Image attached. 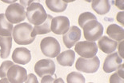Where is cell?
<instances>
[{
    "label": "cell",
    "instance_id": "obj_23",
    "mask_svg": "<svg viewBox=\"0 0 124 83\" xmlns=\"http://www.w3.org/2000/svg\"><path fill=\"white\" fill-rule=\"evenodd\" d=\"M91 20H97L95 15H94L91 12H84L82 13L78 17V25L83 28L86 23Z\"/></svg>",
    "mask_w": 124,
    "mask_h": 83
},
{
    "label": "cell",
    "instance_id": "obj_20",
    "mask_svg": "<svg viewBox=\"0 0 124 83\" xmlns=\"http://www.w3.org/2000/svg\"><path fill=\"white\" fill-rule=\"evenodd\" d=\"M13 24L7 19L5 14H0V36L10 37L12 35Z\"/></svg>",
    "mask_w": 124,
    "mask_h": 83
},
{
    "label": "cell",
    "instance_id": "obj_26",
    "mask_svg": "<svg viewBox=\"0 0 124 83\" xmlns=\"http://www.w3.org/2000/svg\"><path fill=\"white\" fill-rule=\"evenodd\" d=\"M55 79H56L55 77H51V75H46L42 77L40 83H54Z\"/></svg>",
    "mask_w": 124,
    "mask_h": 83
},
{
    "label": "cell",
    "instance_id": "obj_27",
    "mask_svg": "<svg viewBox=\"0 0 124 83\" xmlns=\"http://www.w3.org/2000/svg\"><path fill=\"white\" fill-rule=\"evenodd\" d=\"M25 83H39L37 77L34 74H30L27 75V78L26 80Z\"/></svg>",
    "mask_w": 124,
    "mask_h": 83
},
{
    "label": "cell",
    "instance_id": "obj_33",
    "mask_svg": "<svg viewBox=\"0 0 124 83\" xmlns=\"http://www.w3.org/2000/svg\"><path fill=\"white\" fill-rule=\"evenodd\" d=\"M54 83H64V81H63L62 78H61V77H59V78H56L54 80Z\"/></svg>",
    "mask_w": 124,
    "mask_h": 83
},
{
    "label": "cell",
    "instance_id": "obj_5",
    "mask_svg": "<svg viewBox=\"0 0 124 83\" xmlns=\"http://www.w3.org/2000/svg\"><path fill=\"white\" fill-rule=\"evenodd\" d=\"M5 16L11 24H17L23 22L26 19L27 13H26L25 8L22 5L15 2V3L10 4L7 7Z\"/></svg>",
    "mask_w": 124,
    "mask_h": 83
},
{
    "label": "cell",
    "instance_id": "obj_21",
    "mask_svg": "<svg viewBox=\"0 0 124 83\" xmlns=\"http://www.w3.org/2000/svg\"><path fill=\"white\" fill-rule=\"evenodd\" d=\"M46 5L49 10L54 12H63L67 9V3L62 0H46Z\"/></svg>",
    "mask_w": 124,
    "mask_h": 83
},
{
    "label": "cell",
    "instance_id": "obj_16",
    "mask_svg": "<svg viewBox=\"0 0 124 83\" xmlns=\"http://www.w3.org/2000/svg\"><path fill=\"white\" fill-rule=\"evenodd\" d=\"M75 54L72 50H68L62 52L57 56V62L60 66H71L75 62Z\"/></svg>",
    "mask_w": 124,
    "mask_h": 83
},
{
    "label": "cell",
    "instance_id": "obj_17",
    "mask_svg": "<svg viewBox=\"0 0 124 83\" xmlns=\"http://www.w3.org/2000/svg\"><path fill=\"white\" fill-rule=\"evenodd\" d=\"M107 34L112 40L116 42L123 41L124 38V30L123 27L116 24H111L107 27Z\"/></svg>",
    "mask_w": 124,
    "mask_h": 83
},
{
    "label": "cell",
    "instance_id": "obj_15",
    "mask_svg": "<svg viewBox=\"0 0 124 83\" xmlns=\"http://www.w3.org/2000/svg\"><path fill=\"white\" fill-rule=\"evenodd\" d=\"M52 19H53V17L50 14H47L46 19L43 24L35 26V27L32 30V32L31 34V37L35 38V36L39 35H45V34H48L51 32V24Z\"/></svg>",
    "mask_w": 124,
    "mask_h": 83
},
{
    "label": "cell",
    "instance_id": "obj_18",
    "mask_svg": "<svg viewBox=\"0 0 124 83\" xmlns=\"http://www.w3.org/2000/svg\"><path fill=\"white\" fill-rule=\"evenodd\" d=\"M0 57L1 58H8L12 47V37H2L0 36Z\"/></svg>",
    "mask_w": 124,
    "mask_h": 83
},
{
    "label": "cell",
    "instance_id": "obj_19",
    "mask_svg": "<svg viewBox=\"0 0 124 83\" xmlns=\"http://www.w3.org/2000/svg\"><path fill=\"white\" fill-rule=\"evenodd\" d=\"M91 7L97 14H106L110 10V4L108 0H94L91 2Z\"/></svg>",
    "mask_w": 124,
    "mask_h": 83
},
{
    "label": "cell",
    "instance_id": "obj_4",
    "mask_svg": "<svg viewBox=\"0 0 124 83\" xmlns=\"http://www.w3.org/2000/svg\"><path fill=\"white\" fill-rule=\"evenodd\" d=\"M42 53L47 58H56L60 54V44L56 38L53 37H46L42 39L40 42Z\"/></svg>",
    "mask_w": 124,
    "mask_h": 83
},
{
    "label": "cell",
    "instance_id": "obj_7",
    "mask_svg": "<svg viewBox=\"0 0 124 83\" xmlns=\"http://www.w3.org/2000/svg\"><path fill=\"white\" fill-rule=\"evenodd\" d=\"M75 51L82 58H91L96 56L98 53V46L93 42H79L75 44Z\"/></svg>",
    "mask_w": 124,
    "mask_h": 83
},
{
    "label": "cell",
    "instance_id": "obj_34",
    "mask_svg": "<svg viewBox=\"0 0 124 83\" xmlns=\"http://www.w3.org/2000/svg\"><path fill=\"white\" fill-rule=\"evenodd\" d=\"M0 83H10L8 79H7V77H4V78H2L0 80Z\"/></svg>",
    "mask_w": 124,
    "mask_h": 83
},
{
    "label": "cell",
    "instance_id": "obj_9",
    "mask_svg": "<svg viewBox=\"0 0 124 83\" xmlns=\"http://www.w3.org/2000/svg\"><path fill=\"white\" fill-rule=\"evenodd\" d=\"M7 77L10 83H24L27 78V69L18 65H14L9 69Z\"/></svg>",
    "mask_w": 124,
    "mask_h": 83
},
{
    "label": "cell",
    "instance_id": "obj_30",
    "mask_svg": "<svg viewBox=\"0 0 124 83\" xmlns=\"http://www.w3.org/2000/svg\"><path fill=\"white\" fill-rule=\"evenodd\" d=\"M114 4L118 7V9L123 10V9H124V5H123V0H118V1H115L114 2Z\"/></svg>",
    "mask_w": 124,
    "mask_h": 83
},
{
    "label": "cell",
    "instance_id": "obj_31",
    "mask_svg": "<svg viewBox=\"0 0 124 83\" xmlns=\"http://www.w3.org/2000/svg\"><path fill=\"white\" fill-rule=\"evenodd\" d=\"M32 2H33V0H30V1H23V0H21V1L19 2V4L22 5L24 8H25V7H27H27L30 6Z\"/></svg>",
    "mask_w": 124,
    "mask_h": 83
},
{
    "label": "cell",
    "instance_id": "obj_32",
    "mask_svg": "<svg viewBox=\"0 0 124 83\" xmlns=\"http://www.w3.org/2000/svg\"><path fill=\"white\" fill-rule=\"evenodd\" d=\"M123 68H124V65L122 64L119 67H118V69H117L118 72H116L121 78H123Z\"/></svg>",
    "mask_w": 124,
    "mask_h": 83
},
{
    "label": "cell",
    "instance_id": "obj_29",
    "mask_svg": "<svg viewBox=\"0 0 124 83\" xmlns=\"http://www.w3.org/2000/svg\"><path fill=\"white\" fill-rule=\"evenodd\" d=\"M123 15H124V13L122 12H118L117 16H116V19L119 23H121L123 26L124 25V22H123Z\"/></svg>",
    "mask_w": 124,
    "mask_h": 83
},
{
    "label": "cell",
    "instance_id": "obj_14",
    "mask_svg": "<svg viewBox=\"0 0 124 83\" xmlns=\"http://www.w3.org/2000/svg\"><path fill=\"white\" fill-rule=\"evenodd\" d=\"M97 46L103 53L110 54L115 51L118 46V42L115 40H112L111 38H109L107 36H102L99 40Z\"/></svg>",
    "mask_w": 124,
    "mask_h": 83
},
{
    "label": "cell",
    "instance_id": "obj_8",
    "mask_svg": "<svg viewBox=\"0 0 124 83\" xmlns=\"http://www.w3.org/2000/svg\"><path fill=\"white\" fill-rule=\"evenodd\" d=\"M35 71L36 74L40 77L46 75L52 76L55 72V64L51 59H42L36 62Z\"/></svg>",
    "mask_w": 124,
    "mask_h": 83
},
{
    "label": "cell",
    "instance_id": "obj_11",
    "mask_svg": "<svg viewBox=\"0 0 124 83\" xmlns=\"http://www.w3.org/2000/svg\"><path fill=\"white\" fill-rule=\"evenodd\" d=\"M81 38V30L78 27L73 26L70 27L69 30L63 35L62 41L67 48L70 49L79 41Z\"/></svg>",
    "mask_w": 124,
    "mask_h": 83
},
{
    "label": "cell",
    "instance_id": "obj_2",
    "mask_svg": "<svg viewBox=\"0 0 124 83\" xmlns=\"http://www.w3.org/2000/svg\"><path fill=\"white\" fill-rule=\"evenodd\" d=\"M27 18L29 22L35 26L41 25L46 21L47 14L43 5L33 2L27 8Z\"/></svg>",
    "mask_w": 124,
    "mask_h": 83
},
{
    "label": "cell",
    "instance_id": "obj_22",
    "mask_svg": "<svg viewBox=\"0 0 124 83\" xmlns=\"http://www.w3.org/2000/svg\"><path fill=\"white\" fill-rule=\"evenodd\" d=\"M67 83H85L86 79L80 73L71 72L67 77Z\"/></svg>",
    "mask_w": 124,
    "mask_h": 83
},
{
    "label": "cell",
    "instance_id": "obj_25",
    "mask_svg": "<svg viewBox=\"0 0 124 83\" xmlns=\"http://www.w3.org/2000/svg\"><path fill=\"white\" fill-rule=\"evenodd\" d=\"M109 82L110 83H124L123 78H121L118 75L117 73H114V74L110 77Z\"/></svg>",
    "mask_w": 124,
    "mask_h": 83
},
{
    "label": "cell",
    "instance_id": "obj_28",
    "mask_svg": "<svg viewBox=\"0 0 124 83\" xmlns=\"http://www.w3.org/2000/svg\"><path fill=\"white\" fill-rule=\"evenodd\" d=\"M123 45H124L123 41H121L120 43L118 44V54L119 55V57L122 59H123V58H124V54H123Z\"/></svg>",
    "mask_w": 124,
    "mask_h": 83
},
{
    "label": "cell",
    "instance_id": "obj_10",
    "mask_svg": "<svg viewBox=\"0 0 124 83\" xmlns=\"http://www.w3.org/2000/svg\"><path fill=\"white\" fill-rule=\"evenodd\" d=\"M70 29V20L66 16L53 18L51 24V31L58 35H65Z\"/></svg>",
    "mask_w": 124,
    "mask_h": 83
},
{
    "label": "cell",
    "instance_id": "obj_6",
    "mask_svg": "<svg viewBox=\"0 0 124 83\" xmlns=\"http://www.w3.org/2000/svg\"><path fill=\"white\" fill-rule=\"evenodd\" d=\"M100 66V61L97 56L91 58H79L75 63V68L77 70L86 73V74H94L98 71Z\"/></svg>",
    "mask_w": 124,
    "mask_h": 83
},
{
    "label": "cell",
    "instance_id": "obj_24",
    "mask_svg": "<svg viewBox=\"0 0 124 83\" xmlns=\"http://www.w3.org/2000/svg\"><path fill=\"white\" fill-rule=\"evenodd\" d=\"M13 66H14V63L11 61H5L2 62L1 66H0V77L1 78L7 77V72L10 67Z\"/></svg>",
    "mask_w": 124,
    "mask_h": 83
},
{
    "label": "cell",
    "instance_id": "obj_1",
    "mask_svg": "<svg viewBox=\"0 0 124 83\" xmlns=\"http://www.w3.org/2000/svg\"><path fill=\"white\" fill-rule=\"evenodd\" d=\"M32 26L29 23H19L13 29L12 35L14 41L18 45H29L35 41V38L31 37Z\"/></svg>",
    "mask_w": 124,
    "mask_h": 83
},
{
    "label": "cell",
    "instance_id": "obj_36",
    "mask_svg": "<svg viewBox=\"0 0 124 83\" xmlns=\"http://www.w3.org/2000/svg\"><path fill=\"white\" fill-rule=\"evenodd\" d=\"M89 83H93V82H89Z\"/></svg>",
    "mask_w": 124,
    "mask_h": 83
},
{
    "label": "cell",
    "instance_id": "obj_35",
    "mask_svg": "<svg viewBox=\"0 0 124 83\" xmlns=\"http://www.w3.org/2000/svg\"><path fill=\"white\" fill-rule=\"evenodd\" d=\"M2 2H5V3H15L16 2V0H13V1H5V0H2Z\"/></svg>",
    "mask_w": 124,
    "mask_h": 83
},
{
    "label": "cell",
    "instance_id": "obj_13",
    "mask_svg": "<svg viewBox=\"0 0 124 83\" xmlns=\"http://www.w3.org/2000/svg\"><path fill=\"white\" fill-rule=\"evenodd\" d=\"M12 59L16 64H27L31 59V51L26 47H18L13 51Z\"/></svg>",
    "mask_w": 124,
    "mask_h": 83
},
{
    "label": "cell",
    "instance_id": "obj_3",
    "mask_svg": "<svg viewBox=\"0 0 124 83\" xmlns=\"http://www.w3.org/2000/svg\"><path fill=\"white\" fill-rule=\"evenodd\" d=\"M84 37L88 42H94L102 38L103 34V27L97 20H91L83 27Z\"/></svg>",
    "mask_w": 124,
    "mask_h": 83
},
{
    "label": "cell",
    "instance_id": "obj_12",
    "mask_svg": "<svg viewBox=\"0 0 124 83\" xmlns=\"http://www.w3.org/2000/svg\"><path fill=\"white\" fill-rule=\"evenodd\" d=\"M123 64V59L118 53H112L105 58L103 63V70L105 73H111L117 70Z\"/></svg>",
    "mask_w": 124,
    "mask_h": 83
}]
</instances>
